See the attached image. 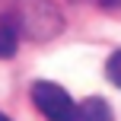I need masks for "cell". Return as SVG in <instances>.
<instances>
[{"instance_id": "1", "label": "cell", "mask_w": 121, "mask_h": 121, "mask_svg": "<svg viewBox=\"0 0 121 121\" xmlns=\"http://www.w3.org/2000/svg\"><path fill=\"white\" fill-rule=\"evenodd\" d=\"M0 13H3L0 22H10L19 35L26 32V35L38 38V42L57 35L60 26H64L60 13L48 0H6V10H0Z\"/></svg>"}, {"instance_id": "2", "label": "cell", "mask_w": 121, "mask_h": 121, "mask_svg": "<svg viewBox=\"0 0 121 121\" xmlns=\"http://www.w3.org/2000/svg\"><path fill=\"white\" fill-rule=\"evenodd\" d=\"M32 102L48 121H70L77 102L70 99V92L64 86L51 83V80H35L32 83Z\"/></svg>"}, {"instance_id": "3", "label": "cell", "mask_w": 121, "mask_h": 121, "mask_svg": "<svg viewBox=\"0 0 121 121\" xmlns=\"http://www.w3.org/2000/svg\"><path fill=\"white\" fill-rule=\"evenodd\" d=\"M70 121H115V115H112V105L105 102V99L89 96V99H83V102L73 108Z\"/></svg>"}, {"instance_id": "4", "label": "cell", "mask_w": 121, "mask_h": 121, "mask_svg": "<svg viewBox=\"0 0 121 121\" xmlns=\"http://www.w3.org/2000/svg\"><path fill=\"white\" fill-rule=\"evenodd\" d=\"M19 48V32L10 22H0V57H13Z\"/></svg>"}, {"instance_id": "5", "label": "cell", "mask_w": 121, "mask_h": 121, "mask_svg": "<svg viewBox=\"0 0 121 121\" xmlns=\"http://www.w3.org/2000/svg\"><path fill=\"white\" fill-rule=\"evenodd\" d=\"M105 77H108L112 83L121 89V48H118V51H112V57L105 60Z\"/></svg>"}, {"instance_id": "6", "label": "cell", "mask_w": 121, "mask_h": 121, "mask_svg": "<svg viewBox=\"0 0 121 121\" xmlns=\"http://www.w3.org/2000/svg\"><path fill=\"white\" fill-rule=\"evenodd\" d=\"M102 6H121V0H99Z\"/></svg>"}, {"instance_id": "7", "label": "cell", "mask_w": 121, "mask_h": 121, "mask_svg": "<svg viewBox=\"0 0 121 121\" xmlns=\"http://www.w3.org/2000/svg\"><path fill=\"white\" fill-rule=\"evenodd\" d=\"M0 121H10V118H6V115H3V112H0Z\"/></svg>"}]
</instances>
